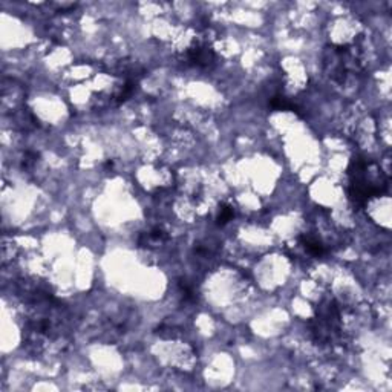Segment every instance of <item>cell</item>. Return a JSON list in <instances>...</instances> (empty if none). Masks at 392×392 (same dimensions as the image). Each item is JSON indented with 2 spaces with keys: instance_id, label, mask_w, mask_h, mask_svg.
I'll return each instance as SVG.
<instances>
[{
  "instance_id": "obj_1",
  "label": "cell",
  "mask_w": 392,
  "mask_h": 392,
  "mask_svg": "<svg viewBox=\"0 0 392 392\" xmlns=\"http://www.w3.org/2000/svg\"><path fill=\"white\" fill-rule=\"evenodd\" d=\"M348 175V195L352 204L357 207L365 206L371 198L388 191V176L382 172V169L374 161H369L363 156H357L351 161Z\"/></svg>"
},
{
  "instance_id": "obj_3",
  "label": "cell",
  "mask_w": 392,
  "mask_h": 392,
  "mask_svg": "<svg viewBox=\"0 0 392 392\" xmlns=\"http://www.w3.org/2000/svg\"><path fill=\"white\" fill-rule=\"evenodd\" d=\"M365 68V54L358 45L331 47L325 51L323 69L332 82L343 83L350 74H357Z\"/></svg>"
},
{
  "instance_id": "obj_4",
  "label": "cell",
  "mask_w": 392,
  "mask_h": 392,
  "mask_svg": "<svg viewBox=\"0 0 392 392\" xmlns=\"http://www.w3.org/2000/svg\"><path fill=\"white\" fill-rule=\"evenodd\" d=\"M182 63L191 64L195 68H212L217 63V54L212 48V43L208 42V38H198L192 47H188L182 56Z\"/></svg>"
},
{
  "instance_id": "obj_2",
  "label": "cell",
  "mask_w": 392,
  "mask_h": 392,
  "mask_svg": "<svg viewBox=\"0 0 392 392\" xmlns=\"http://www.w3.org/2000/svg\"><path fill=\"white\" fill-rule=\"evenodd\" d=\"M310 331L320 346H337L345 341L343 316L341 305L334 297L323 299L316 306V315L310 322Z\"/></svg>"
},
{
  "instance_id": "obj_5",
  "label": "cell",
  "mask_w": 392,
  "mask_h": 392,
  "mask_svg": "<svg viewBox=\"0 0 392 392\" xmlns=\"http://www.w3.org/2000/svg\"><path fill=\"white\" fill-rule=\"evenodd\" d=\"M299 243L304 247L305 253L308 254L310 258L323 256V254L326 253L325 244L319 238L313 236V234H302V236L299 238Z\"/></svg>"
},
{
  "instance_id": "obj_8",
  "label": "cell",
  "mask_w": 392,
  "mask_h": 392,
  "mask_svg": "<svg viewBox=\"0 0 392 392\" xmlns=\"http://www.w3.org/2000/svg\"><path fill=\"white\" fill-rule=\"evenodd\" d=\"M233 217H234V208H233V206H230V204H222V206L219 207V210H218L217 221H218V224L224 225V224H227V222L230 221Z\"/></svg>"
},
{
  "instance_id": "obj_7",
  "label": "cell",
  "mask_w": 392,
  "mask_h": 392,
  "mask_svg": "<svg viewBox=\"0 0 392 392\" xmlns=\"http://www.w3.org/2000/svg\"><path fill=\"white\" fill-rule=\"evenodd\" d=\"M271 108L274 109H279V110H293V112H297V106H296V103H294L293 100H290L289 97H285V95H274L271 98Z\"/></svg>"
},
{
  "instance_id": "obj_6",
  "label": "cell",
  "mask_w": 392,
  "mask_h": 392,
  "mask_svg": "<svg viewBox=\"0 0 392 392\" xmlns=\"http://www.w3.org/2000/svg\"><path fill=\"white\" fill-rule=\"evenodd\" d=\"M166 241H169L167 232L162 230V228H154V230L141 234L140 245L141 247H156V245L164 244Z\"/></svg>"
}]
</instances>
